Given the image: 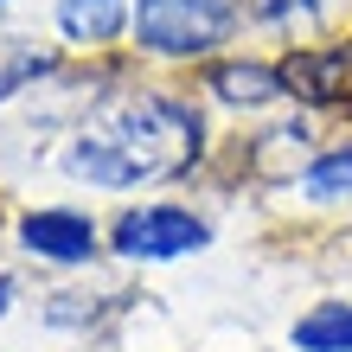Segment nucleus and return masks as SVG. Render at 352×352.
Here are the masks:
<instances>
[{"label": "nucleus", "instance_id": "1", "mask_svg": "<svg viewBox=\"0 0 352 352\" xmlns=\"http://www.w3.org/2000/svg\"><path fill=\"white\" fill-rule=\"evenodd\" d=\"M205 160V116L179 90H135L109 102L84 135L65 148V173L96 192H135V186L186 179Z\"/></svg>", "mask_w": 352, "mask_h": 352}, {"label": "nucleus", "instance_id": "2", "mask_svg": "<svg viewBox=\"0 0 352 352\" xmlns=\"http://www.w3.org/2000/svg\"><path fill=\"white\" fill-rule=\"evenodd\" d=\"M243 26L237 0H135V52L167 58V65H199L218 58V45H231Z\"/></svg>", "mask_w": 352, "mask_h": 352}, {"label": "nucleus", "instance_id": "3", "mask_svg": "<svg viewBox=\"0 0 352 352\" xmlns=\"http://www.w3.org/2000/svg\"><path fill=\"white\" fill-rule=\"evenodd\" d=\"M102 237H109V250L122 263H179V256L212 250V224H205L192 205H173V199L122 205Z\"/></svg>", "mask_w": 352, "mask_h": 352}, {"label": "nucleus", "instance_id": "4", "mask_svg": "<svg viewBox=\"0 0 352 352\" xmlns=\"http://www.w3.org/2000/svg\"><path fill=\"white\" fill-rule=\"evenodd\" d=\"M19 250L52 263V269H84L109 250V237H102V224L84 212V205H38V212H19L13 224Z\"/></svg>", "mask_w": 352, "mask_h": 352}, {"label": "nucleus", "instance_id": "5", "mask_svg": "<svg viewBox=\"0 0 352 352\" xmlns=\"http://www.w3.org/2000/svg\"><path fill=\"white\" fill-rule=\"evenodd\" d=\"M288 102L301 109H346L352 116V38H327V45H288L276 58Z\"/></svg>", "mask_w": 352, "mask_h": 352}, {"label": "nucleus", "instance_id": "6", "mask_svg": "<svg viewBox=\"0 0 352 352\" xmlns=\"http://www.w3.org/2000/svg\"><path fill=\"white\" fill-rule=\"evenodd\" d=\"M199 90L224 102V109H276V102H288V84L276 65H263V58H205L199 71Z\"/></svg>", "mask_w": 352, "mask_h": 352}, {"label": "nucleus", "instance_id": "7", "mask_svg": "<svg viewBox=\"0 0 352 352\" xmlns=\"http://www.w3.org/2000/svg\"><path fill=\"white\" fill-rule=\"evenodd\" d=\"M129 26H135V0H58V32L84 52L116 45Z\"/></svg>", "mask_w": 352, "mask_h": 352}, {"label": "nucleus", "instance_id": "8", "mask_svg": "<svg viewBox=\"0 0 352 352\" xmlns=\"http://www.w3.org/2000/svg\"><path fill=\"white\" fill-rule=\"evenodd\" d=\"M295 352H352V301H314L288 327Z\"/></svg>", "mask_w": 352, "mask_h": 352}, {"label": "nucleus", "instance_id": "9", "mask_svg": "<svg viewBox=\"0 0 352 352\" xmlns=\"http://www.w3.org/2000/svg\"><path fill=\"white\" fill-rule=\"evenodd\" d=\"M301 192L314 199V205H340V199H352V141H340V148H320L314 160H307Z\"/></svg>", "mask_w": 352, "mask_h": 352}, {"label": "nucleus", "instance_id": "10", "mask_svg": "<svg viewBox=\"0 0 352 352\" xmlns=\"http://www.w3.org/2000/svg\"><path fill=\"white\" fill-rule=\"evenodd\" d=\"M45 71H52V58H45V52H32L26 38H7V45H0V102L19 96L32 77H45Z\"/></svg>", "mask_w": 352, "mask_h": 352}, {"label": "nucleus", "instance_id": "11", "mask_svg": "<svg viewBox=\"0 0 352 352\" xmlns=\"http://www.w3.org/2000/svg\"><path fill=\"white\" fill-rule=\"evenodd\" d=\"M320 0H256V19H269V26H288V19H314Z\"/></svg>", "mask_w": 352, "mask_h": 352}, {"label": "nucleus", "instance_id": "12", "mask_svg": "<svg viewBox=\"0 0 352 352\" xmlns=\"http://www.w3.org/2000/svg\"><path fill=\"white\" fill-rule=\"evenodd\" d=\"M13 307V276H0V314Z\"/></svg>", "mask_w": 352, "mask_h": 352}]
</instances>
